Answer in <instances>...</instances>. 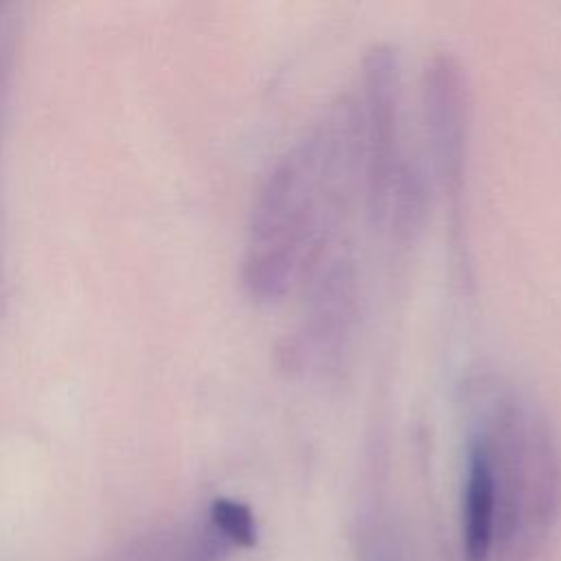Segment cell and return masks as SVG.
Listing matches in <instances>:
<instances>
[{
	"instance_id": "cell-1",
	"label": "cell",
	"mask_w": 561,
	"mask_h": 561,
	"mask_svg": "<svg viewBox=\"0 0 561 561\" xmlns=\"http://www.w3.org/2000/svg\"><path fill=\"white\" fill-rule=\"evenodd\" d=\"M362 180L357 99L342 94L278 158L254 199L243 285L256 300L283 298L337 241Z\"/></svg>"
},
{
	"instance_id": "cell-2",
	"label": "cell",
	"mask_w": 561,
	"mask_h": 561,
	"mask_svg": "<svg viewBox=\"0 0 561 561\" xmlns=\"http://www.w3.org/2000/svg\"><path fill=\"white\" fill-rule=\"evenodd\" d=\"M359 110L362 178L375 224H386L394 204L423 197V175L403 156L401 72L392 46L377 44L364 57Z\"/></svg>"
},
{
	"instance_id": "cell-3",
	"label": "cell",
	"mask_w": 561,
	"mask_h": 561,
	"mask_svg": "<svg viewBox=\"0 0 561 561\" xmlns=\"http://www.w3.org/2000/svg\"><path fill=\"white\" fill-rule=\"evenodd\" d=\"M302 283L305 313L280 348V359L289 370L324 375L344 362L359 318V276L351 248L335 243Z\"/></svg>"
},
{
	"instance_id": "cell-4",
	"label": "cell",
	"mask_w": 561,
	"mask_h": 561,
	"mask_svg": "<svg viewBox=\"0 0 561 561\" xmlns=\"http://www.w3.org/2000/svg\"><path fill=\"white\" fill-rule=\"evenodd\" d=\"M423 127L440 191L458 215L465 197L469 149V81L451 53L434 55L423 70Z\"/></svg>"
},
{
	"instance_id": "cell-5",
	"label": "cell",
	"mask_w": 561,
	"mask_h": 561,
	"mask_svg": "<svg viewBox=\"0 0 561 561\" xmlns=\"http://www.w3.org/2000/svg\"><path fill=\"white\" fill-rule=\"evenodd\" d=\"M497 491L484 451L469 440L467 482H465V524L462 548L467 561H486L493 543Z\"/></svg>"
},
{
	"instance_id": "cell-6",
	"label": "cell",
	"mask_w": 561,
	"mask_h": 561,
	"mask_svg": "<svg viewBox=\"0 0 561 561\" xmlns=\"http://www.w3.org/2000/svg\"><path fill=\"white\" fill-rule=\"evenodd\" d=\"M215 530L237 546H252L256 541V524L250 508L241 502L219 497L210 506Z\"/></svg>"
}]
</instances>
